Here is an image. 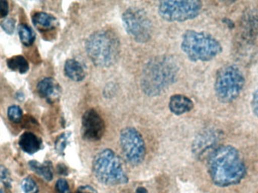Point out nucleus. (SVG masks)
I'll use <instances>...</instances> for the list:
<instances>
[{"mask_svg": "<svg viewBox=\"0 0 258 193\" xmlns=\"http://www.w3.org/2000/svg\"><path fill=\"white\" fill-rule=\"evenodd\" d=\"M208 170L212 182L220 187L240 183L246 175V165L237 149L220 146L209 156Z\"/></svg>", "mask_w": 258, "mask_h": 193, "instance_id": "1", "label": "nucleus"}, {"mask_svg": "<svg viewBox=\"0 0 258 193\" xmlns=\"http://www.w3.org/2000/svg\"><path fill=\"white\" fill-rule=\"evenodd\" d=\"M178 72V65L171 56L153 57L143 69L141 89L147 96H159L175 83Z\"/></svg>", "mask_w": 258, "mask_h": 193, "instance_id": "2", "label": "nucleus"}, {"mask_svg": "<svg viewBox=\"0 0 258 193\" xmlns=\"http://www.w3.org/2000/svg\"><path fill=\"white\" fill-rule=\"evenodd\" d=\"M86 51L95 66L110 68L119 60L120 41L117 35L112 30H97L86 39Z\"/></svg>", "mask_w": 258, "mask_h": 193, "instance_id": "3", "label": "nucleus"}, {"mask_svg": "<svg viewBox=\"0 0 258 193\" xmlns=\"http://www.w3.org/2000/svg\"><path fill=\"white\" fill-rule=\"evenodd\" d=\"M182 51L194 62L213 60L223 51V47L212 35L203 31L188 30L182 36Z\"/></svg>", "mask_w": 258, "mask_h": 193, "instance_id": "4", "label": "nucleus"}, {"mask_svg": "<svg viewBox=\"0 0 258 193\" xmlns=\"http://www.w3.org/2000/svg\"><path fill=\"white\" fill-rule=\"evenodd\" d=\"M92 171L103 184L117 186L125 184L128 177L119 156L110 149L101 150L92 161Z\"/></svg>", "mask_w": 258, "mask_h": 193, "instance_id": "5", "label": "nucleus"}, {"mask_svg": "<svg viewBox=\"0 0 258 193\" xmlns=\"http://www.w3.org/2000/svg\"><path fill=\"white\" fill-rule=\"evenodd\" d=\"M245 79L242 70L235 65H228L218 70L215 77V92L223 103L235 101L245 86Z\"/></svg>", "mask_w": 258, "mask_h": 193, "instance_id": "6", "label": "nucleus"}, {"mask_svg": "<svg viewBox=\"0 0 258 193\" xmlns=\"http://www.w3.org/2000/svg\"><path fill=\"white\" fill-rule=\"evenodd\" d=\"M203 9L199 0H166L159 3L158 13L168 22H184L197 18Z\"/></svg>", "mask_w": 258, "mask_h": 193, "instance_id": "7", "label": "nucleus"}, {"mask_svg": "<svg viewBox=\"0 0 258 193\" xmlns=\"http://www.w3.org/2000/svg\"><path fill=\"white\" fill-rule=\"evenodd\" d=\"M122 23L128 36L138 43H145L151 39L153 24L145 11L130 7L122 14Z\"/></svg>", "mask_w": 258, "mask_h": 193, "instance_id": "8", "label": "nucleus"}, {"mask_svg": "<svg viewBox=\"0 0 258 193\" xmlns=\"http://www.w3.org/2000/svg\"><path fill=\"white\" fill-rule=\"evenodd\" d=\"M119 142L126 160L134 166L143 163L146 156V144L141 134L133 127L122 129L119 135Z\"/></svg>", "mask_w": 258, "mask_h": 193, "instance_id": "9", "label": "nucleus"}, {"mask_svg": "<svg viewBox=\"0 0 258 193\" xmlns=\"http://www.w3.org/2000/svg\"><path fill=\"white\" fill-rule=\"evenodd\" d=\"M258 42V10L248 9L242 15L238 32L239 51L249 52L255 48Z\"/></svg>", "mask_w": 258, "mask_h": 193, "instance_id": "10", "label": "nucleus"}, {"mask_svg": "<svg viewBox=\"0 0 258 193\" xmlns=\"http://www.w3.org/2000/svg\"><path fill=\"white\" fill-rule=\"evenodd\" d=\"M82 136L88 141H100L105 132V123L99 113L94 109L86 111L82 118Z\"/></svg>", "mask_w": 258, "mask_h": 193, "instance_id": "11", "label": "nucleus"}, {"mask_svg": "<svg viewBox=\"0 0 258 193\" xmlns=\"http://www.w3.org/2000/svg\"><path fill=\"white\" fill-rule=\"evenodd\" d=\"M221 139V134L214 129H206L200 132L192 144V152L198 159L211 154L217 148Z\"/></svg>", "mask_w": 258, "mask_h": 193, "instance_id": "12", "label": "nucleus"}, {"mask_svg": "<svg viewBox=\"0 0 258 193\" xmlns=\"http://www.w3.org/2000/svg\"><path fill=\"white\" fill-rule=\"evenodd\" d=\"M38 93L47 101L52 103L60 97L61 89L57 81L52 78H45L37 85Z\"/></svg>", "mask_w": 258, "mask_h": 193, "instance_id": "13", "label": "nucleus"}, {"mask_svg": "<svg viewBox=\"0 0 258 193\" xmlns=\"http://www.w3.org/2000/svg\"><path fill=\"white\" fill-rule=\"evenodd\" d=\"M168 107L176 115H181L190 112L194 107V102L189 97L183 95H174L169 99Z\"/></svg>", "mask_w": 258, "mask_h": 193, "instance_id": "14", "label": "nucleus"}, {"mask_svg": "<svg viewBox=\"0 0 258 193\" xmlns=\"http://www.w3.org/2000/svg\"><path fill=\"white\" fill-rule=\"evenodd\" d=\"M18 144L24 153L32 155L41 150L42 141L34 134L25 132L20 138Z\"/></svg>", "mask_w": 258, "mask_h": 193, "instance_id": "15", "label": "nucleus"}, {"mask_svg": "<svg viewBox=\"0 0 258 193\" xmlns=\"http://www.w3.org/2000/svg\"><path fill=\"white\" fill-rule=\"evenodd\" d=\"M65 75L74 82H81L86 77V71L78 60L69 59L64 65Z\"/></svg>", "mask_w": 258, "mask_h": 193, "instance_id": "16", "label": "nucleus"}, {"mask_svg": "<svg viewBox=\"0 0 258 193\" xmlns=\"http://www.w3.org/2000/svg\"><path fill=\"white\" fill-rule=\"evenodd\" d=\"M33 23L35 27L40 30H52L57 25V21L55 17L45 12H37L33 16Z\"/></svg>", "mask_w": 258, "mask_h": 193, "instance_id": "17", "label": "nucleus"}, {"mask_svg": "<svg viewBox=\"0 0 258 193\" xmlns=\"http://www.w3.org/2000/svg\"><path fill=\"white\" fill-rule=\"evenodd\" d=\"M29 166L32 171L42 177L46 181H51L53 179L52 165L51 162L39 163L36 161H30Z\"/></svg>", "mask_w": 258, "mask_h": 193, "instance_id": "18", "label": "nucleus"}, {"mask_svg": "<svg viewBox=\"0 0 258 193\" xmlns=\"http://www.w3.org/2000/svg\"><path fill=\"white\" fill-rule=\"evenodd\" d=\"M7 65L12 71L26 74L29 71V65L27 60L23 56H14L7 60Z\"/></svg>", "mask_w": 258, "mask_h": 193, "instance_id": "19", "label": "nucleus"}, {"mask_svg": "<svg viewBox=\"0 0 258 193\" xmlns=\"http://www.w3.org/2000/svg\"><path fill=\"white\" fill-rule=\"evenodd\" d=\"M18 31L20 39H21L23 45L25 46H30L33 45L35 39H36V35L33 30L27 24H20L18 26Z\"/></svg>", "mask_w": 258, "mask_h": 193, "instance_id": "20", "label": "nucleus"}, {"mask_svg": "<svg viewBox=\"0 0 258 193\" xmlns=\"http://www.w3.org/2000/svg\"><path fill=\"white\" fill-rule=\"evenodd\" d=\"M70 134L63 133L57 138L55 141V150L58 154L63 155L65 149L69 142Z\"/></svg>", "mask_w": 258, "mask_h": 193, "instance_id": "21", "label": "nucleus"}, {"mask_svg": "<svg viewBox=\"0 0 258 193\" xmlns=\"http://www.w3.org/2000/svg\"><path fill=\"white\" fill-rule=\"evenodd\" d=\"M8 117L14 123H19L23 118L22 109L19 106L13 105L8 109Z\"/></svg>", "mask_w": 258, "mask_h": 193, "instance_id": "22", "label": "nucleus"}, {"mask_svg": "<svg viewBox=\"0 0 258 193\" xmlns=\"http://www.w3.org/2000/svg\"><path fill=\"white\" fill-rule=\"evenodd\" d=\"M21 187L24 193H38L39 187L31 177H26L21 183Z\"/></svg>", "mask_w": 258, "mask_h": 193, "instance_id": "23", "label": "nucleus"}, {"mask_svg": "<svg viewBox=\"0 0 258 193\" xmlns=\"http://www.w3.org/2000/svg\"><path fill=\"white\" fill-rule=\"evenodd\" d=\"M1 27L8 34H13L15 29V21L13 18H6L2 21Z\"/></svg>", "mask_w": 258, "mask_h": 193, "instance_id": "24", "label": "nucleus"}, {"mask_svg": "<svg viewBox=\"0 0 258 193\" xmlns=\"http://www.w3.org/2000/svg\"><path fill=\"white\" fill-rule=\"evenodd\" d=\"M55 188L57 193H71L69 183L65 179H59L56 183Z\"/></svg>", "mask_w": 258, "mask_h": 193, "instance_id": "25", "label": "nucleus"}, {"mask_svg": "<svg viewBox=\"0 0 258 193\" xmlns=\"http://www.w3.org/2000/svg\"><path fill=\"white\" fill-rule=\"evenodd\" d=\"M0 182L4 183L6 186H10V174L9 170L3 165H0Z\"/></svg>", "mask_w": 258, "mask_h": 193, "instance_id": "26", "label": "nucleus"}, {"mask_svg": "<svg viewBox=\"0 0 258 193\" xmlns=\"http://www.w3.org/2000/svg\"><path fill=\"white\" fill-rule=\"evenodd\" d=\"M251 105L254 115L258 118V88L253 93Z\"/></svg>", "mask_w": 258, "mask_h": 193, "instance_id": "27", "label": "nucleus"}, {"mask_svg": "<svg viewBox=\"0 0 258 193\" xmlns=\"http://www.w3.org/2000/svg\"><path fill=\"white\" fill-rule=\"evenodd\" d=\"M9 13V4L7 1L0 0V15L3 17H6Z\"/></svg>", "mask_w": 258, "mask_h": 193, "instance_id": "28", "label": "nucleus"}, {"mask_svg": "<svg viewBox=\"0 0 258 193\" xmlns=\"http://www.w3.org/2000/svg\"><path fill=\"white\" fill-rule=\"evenodd\" d=\"M77 193H98V191L91 186H81L77 189Z\"/></svg>", "mask_w": 258, "mask_h": 193, "instance_id": "29", "label": "nucleus"}, {"mask_svg": "<svg viewBox=\"0 0 258 193\" xmlns=\"http://www.w3.org/2000/svg\"><path fill=\"white\" fill-rule=\"evenodd\" d=\"M57 170H58L59 174H63V175H67V174H68V168H67L64 165H62V164L58 165V166H57Z\"/></svg>", "mask_w": 258, "mask_h": 193, "instance_id": "30", "label": "nucleus"}, {"mask_svg": "<svg viewBox=\"0 0 258 193\" xmlns=\"http://www.w3.org/2000/svg\"><path fill=\"white\" fill-rule=\"evenodd\" d=\"M136 193H149V192H148V191H147V189H146V188L141 187V186H140V187H138V189H136Z\"/></svg>", "mask_w": 258, "mask_h": 193, "instance_id": "31", "label": "nucleus"}, {"mask_svg": "<svg viewBox=\"0 0 258 193\" xmlns=\"http://www.w3.org/2000/svg\"><path fill=\"white\" fill-rule=\"evenodd\" d=\"M0 193H5L3 189H0Z\"/></svg>", "mask_w": 258, "mask_h": 193, "instance_id": "32", "label": "nucleus"}]
</instances>
